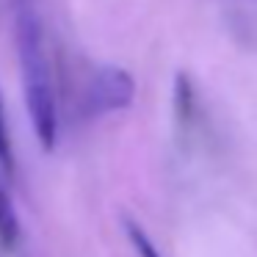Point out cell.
Returning a JSON list of instances; mask_svg holds the SVG:
<instances>
[{"label":"cell","instance_id":"3957f363","mask_svg":"<svg viewBox=\"0 0 257 257\" xmlns=\"http://www.w3.org/2000/svg\"><path fill=\"white\" fill-rule=\"evenodd\" d=\"M20 240V218H17V207L14 199L9 194L6 185H0V243L12 249Z\"/></svg>","mask_w":257,"mask_h":257},{"label":"cell","instance_id":"7a4b0ae2","mask_svg":"<svg viewBox=\"0 0 257 257\" xmlns=\"http://www.w3.org/2000/svg\"><path fill=\"white\" fill-rule=\"evenodd\" d=\"M136 97V80L122 67H97L89 75L80 97V111L86 119H97L105 113L122 111Z\"/></svg>","mask_w":257,"mask_h":257},{"label":"cell","instance_id":"6da1fadb","mask_svg":"<svg viewBox=\"0 0 257 257\" xmlns=\"http://www.w3.org/2000/svg\"><path fill=\"white\" fill-rule=\"evenodd\" d=\"M17 50H20V72H23V91L28 116L34 122L36 139L42 150H56L58 141V105L56 89H53V69L45 47V34L36 12L28 3L17 6Z\"/></svg>","mask_w":257,"mask_h":257},{"label":"cell","instance_id":"5b68a950","mask_svg":"<svg viewBox=\"0 0 257 257\" xmlns=\"http://www.w3.org/2000/svg\"><path fill=\"white\" fill-rule=\"evenodd\" d=\"M0 166L14 169V152H12V139H9V130H6V116H3V102H0Z\"/></svg>","mask_w":257,"mask_h":257},{"label":"cell","instance_id":"277c9868","mask_svg":"<svg viewBox=\"0 0 257 257\" xmlns=\"http://www.w3.org/2000/svg\"><path fill=\"white\" fill-rule=\"evenodd\" d=\"M124 229H127V238H130V243L136 246L139 257H161V251L155 249V243L150 240V235H147L136 221H130V218H127V221H124Z\"/></svg>","mask_w":257,"mask_h":257}]
</instances>
